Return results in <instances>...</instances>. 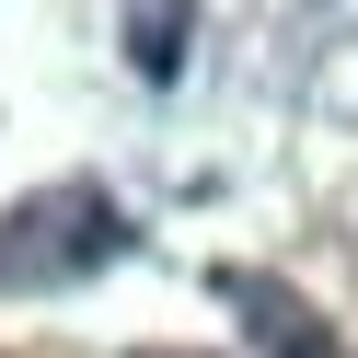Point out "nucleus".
<instances>
[{
  "instance_id": "obj_1",
  "label": "nucleus",
  "mask_w": 358,
  "mask_h": 358,
  "mask_svg": "<svg viewBox=\"0 0 358 358\" xmlns=\"http://www.w3.org/2000/svg\"><path fill=\"white\" fill-rule=\"evenodd\" d=\"M116 243H127V220H116L104 185H47L24 208H0V289H70Z\"/></svg>"
},
{
  "instance_id": "obj_2",
  "label": "nucleus",
  "mask_w": 358,
  "mask_h": 358,
  "mask_svg": "<svg viewBox=\"0 0 358 358\" xmlns=\"http://www.w3.org/2000/svg\"><path fill=\"white\" fill-rule=\"evenodd\" d=\"M231 301L255 312V347H266V358H347V347L324 335V312L301 301V289H278V278H231Z\"/></svg>"
},
{
  "instance_id": "obj_3",
  "label": "nucleus",
  "mask_w": 358,
  "mask_h": 358,
  "mask_svg": "<svg viewBox=\"0 0 358 358\" xmlns=\"http://www.w3.org/2000/svg\"><path fill=\"white\" fill-rule=\"evenodd\" d=\"M139 358H208V347H139Z\"/></svg>"
}]
</instances>
